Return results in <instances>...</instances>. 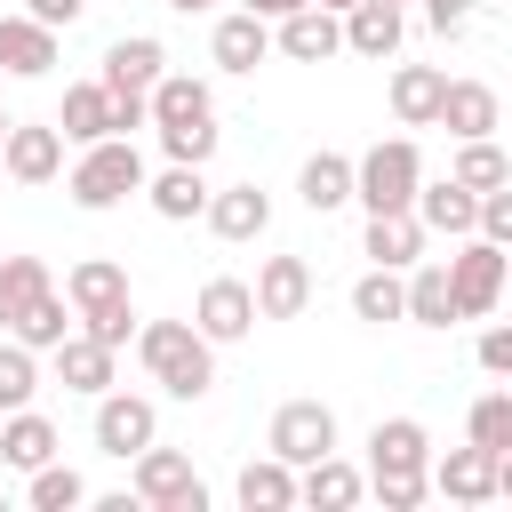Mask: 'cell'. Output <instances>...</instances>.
Masks as SVG:
<instances>
[{"instance_id": "obj_1", "label": "cell", "mask_w": 512, "mask_h": 512, "mask_svg": "<svg viewBox=\"0 0 512 512\" xmlns=\"http://www.w3.org/2000/svg\"><path fill=\"white\" fill-rule=\"evenodd\" d=\"M136 360L168 400H208V384H216V344L200 336V320H144Z\"/></svg>"}, {"instance_id": "obj_2", "label": "cell", "mask_w": 512, "mask_h": 512, "mask_svg": "<svg viewBox=\"0 0 512 512\" xmlns=\"http://www.w3.org/2000/svg\"><path fill=\"white\" fill-rule=\"evenodd\" d=\"M144 184H152V168H144L136 136H104V144H80V160L64 168V192H72V208H88V216L120 208V200H128V192H144Z\"/></svg>"}, {"instance_id": "obj_3", "label": "cell", "mask_w": 512, "mask_h": 512, "mask_svg": "<svg viewBox=\"0 0 512 512\" xmlns=\"http://www.w3.org/2000/svg\"><path fill=\"white\" fill-rule=\"evenodd\" d=\"M416 192H424V152H416V136H384V144H368V152H360L352 200H360L368 216L416 208Z\"/></svg>"}, {"instance_id": "obj_4", "label": "cell", "mask_w": 512, "mask_h": 512, "mask_svg": "<svg viewBox=\"0 0 512 512\" xmlns=\"http://www.w3.org/2000/svg\"><path fill=\"white\" fill-rule=\"evenodd\" d=\"M448 280H456V312L464 320H488L504 304V288H512V248H496L488 232H472V240H456Z\"/></svg>"}, {"instance_id": "obj_5", "label": "cell", "mask_w": 512, "mask_h": 512, "mask_svg": "<svg viewBox=\"0 0 512 512\" xmlns=\"http://www.w3.org/2000/svg\"><path fill=\"white\" fill-rule=\"evenodd\" d=\"M136 504L144 512H208V488H200V472H192V456H176V448H144L136 456Z\"/></svg>"}, {"instance_id": "obj_6", "label": "cell", "mask_w": 512, "mask_h": 512, "mask_svg": "<svg viewBox=\"0 0 512 512\" xmlns=\"http://www.w3.org/2000/svg\"><path fill=\"white\" fill-rule=\"evenodd\" d=\"M264 448H272V456H288L296 472H304V464H320V456H336V408H328V400H280V408H272Z\"/></svg>"}, {"instance_id": "obj_7", "label": "cell", "mask_w": 512, "mask_h": 512, "mask_svg": "<svg viewBox=\"0 0 512 512\" xmlns=\"http://www.w3.org/2000/svg\"><path fill=\"white\" fill-rule=\"evenodd\" d=\"M152 440H160V408H152L144 392H104V400H96V448H104V456L136 464Z\"/></svg>"}, {"instance_id": "obj_8", "label": "cell", "mask_w": 512, "mask_h": 512, "mask_svg": "<svg viewBox=\"0 0 512 512\" xmlns=\"http://www.w3.org/2000/svg\"><path fill=\"white\" fill-rule=\"evenodd\" d=\"M64 144H72V136H64L56 120H16L8 144H0V168H8L16 184H56V176H64Z\"/></svg>"}, {"instance_id": "obj_9", "label": "cell", "mask_w": 512, "mask_h": 512, "mask_svg": "<svg viewBox=\"0 0 512 512\" xmlns=\"http://www.w3.org/2000/svg\"><path fill=\"white\" fill-rule=\"evenodd\" d=\"M192 320H200V336H208V344H240V336L264 320V312H256V280H232V272H216V280L200 288Z\"/></svg>"}, {"instance_id": "obj_10", "label": "cell", "mask_w": 512, "mask_h": 512, "mask_svg": "<svg viewBox=\"0 0 512 512\" xmlns=\"http://www.w3.org/2000/svg\"><path fill=\"white\" fill-rule=\"evenodd\" d=\"M272 48H280L288 64H328V56H344V16L312 0V8H296V16L272 24Z\"/></svg>"}, {"instance_id": "obj_11", "label": "cell", "mask_w": 512, "mask_h": 512, "mask_svg": "<svg viewBox=\"0 0 512 512\" xmlns=\"http://www.w3.org/2000/svg\"><path fill=\"white\" fill-rule=\"evenodd\" d=\"M160 72H168V48H160L152 32H128V40L104 48V72H96V80H104L112 96H152Z\"/></svg>"}, {"instance_id": "obj_12", "label": "cell", "mask_w": 512, "mask_h": 512, "mask_svg": "<svg viewBox=\"0 0 512 512\" xmlns=\"http://www.w3.org/2000/svg\"><path fill=\"white\" fill-rule=\"evenodd\" d=\"M48 360H56V384H64V392H88V400H104V392H112V360H120V344H104V336L72 328V336H64Z\"/></svg>"}, {"instance_id": "obj_13", "label": "cell", "mask_w": 512, "mask_h": 512, "mask_svg": "<svg viewBox=\"0 0 512 512\" xmlns=\"http://www.w3.org/2000/svg\"><path fill=\"white\" fill-rule=\"evenodd\" d=\"M432 488H440L448 504H496V448L464 440V448L432 456Z\"/></svg>"}, {"instance_id": "obj_14", "label": "cell", "mask_w": 512, "mask_h": 512, "mask_svg": "<svg viewBox=\"0 0 512 512\" xmlns=\"http://www.w3.org/2000/svg\"><path fill=\"white\" fill-rule=\"evenodd\" d=\"M232 496H240V512H288V504H304V472L288 464V456H248L240 464V480H232Z\"/></svg>"}, {"instance_id": "obj_15", "label": "cell", "mask_w": 512, "mask_h": 512, "mask_svg": "<svg viewBox=\"0 0 512 512\" xmlns=\"http://www.w3.org/2000/svg\"><path fill=\"white\" fill-rule=\"evenodd\" d=\"M376 472H432V432L416 416H376V432H368V480Z\"/></svg>"}, {"instance_id": "obj_16", "label": "cell", "mask_w": 512, "mask_h": 512, "mask_svg": "<svg viewBox=\"0 0 512 512\" xmlns=\"http://www.w3.org/2000/svg\"><path fill=\"white\" fill-rule=\"evenodd\" d=\"M208 56H216V72H256V64L272 56V16H256V8H240V16H216V32H208Z\"/></svg>"}, {"instance_id": "obj_17", "label": "cell", "mask_w": 512, "mask_h": 512, "mask_svg": "<svg viewBox=\"0 0 512 512\" xmlns=\"http://www.w3.org/2000/svg\"><path fill=\"white\" fill-rule=\"evenodd\" d=\"M416 216H424V232H440V240H472L480 232V192L472 184H456V176H424V192H416Z\"/></svg>"}, {"instance_id": "obj_18", "label": "cell", "mask_w": 512, "mask_h": 512, "mask_svg": "<svg viewBox=\"0 0 512 512\" xmlns=\"http://www.w3.org/2000/svg\"><path fill=\"white\" fill-rule=\"evenodd\" d=\"M56 64V24H40L32 8L24 16H0V72L8 80H40Z\"/></svg>"}, {"instance_id": "obj_19", "label": "cell", "mask_w": 512, "mask_h": 512, "mask_svg": "<svg viewBox=\"0 0 512 512\" xmlns=\"http://www.w3.org/2000/svg\"><path fill=\"white\" fill-rule=\"evenodd\" d=\"M440 128H448L456 144H472V136H496V128H504V104H496V88H488V80H448V96H440Z\"/></svg>"}, {"instance_id": "obj_20", "label": "cell", "mask_w": 512, "mask_h": 512, "mask_svg": "<svg viewBox=\"0 0 512 512\" xmlns=\"http://www.w3.org/2000/svg\"><path fill=\"white\" fill-rule=\"evenodd\" d=\"M360 256H368V264H392V272L424 264V216H416V208L368 216V232H360Z\"/></svg>"}, {"instance_id": "obj_21", "label": "cell", "mask_w": 512, "mask_h": 512, "mask_svg": "<svg viewBox=\"0 0 512 512\" xmlns=\"http://www.w3.org/2000/svg\"><path fill=\"white\" fill-rule=\"evenodd\" d=\"M312 304V264L304 256H264L256 264V312L264 320H296Z\"/></svg>"}, {"instance_id": "obj_22", "label": "cell", "mask_w": 512, "mask_h": 512, "mask_svg": "<svg viewBox=\"0 0 512 512\" xmlns=\"http://www.w3.org/2000/svg\"><path fill=\"white\" fill-rule=\"evenodd\" d=\"M400 40H408V16H400L392 0H360V8H344V48H352V56L384 64V56H400Z\"/></svg>"}, {"instance_id": "obj_23", "label": "cell", "mask_w": 512, "mask_h": 512, "mask_svg": "<svg viewBox=\"0 0 512 512\" xmlns=\"http://www.w3.org/2000/svg\"><path fill=\"white\" fill-rule=\"evenodd\" d=\"M440 96H448L440 64H400L392 72V120L400 128H440Z\"/></svg>"}, {"instance_id": "obj_24", "label": "cell", "mask_w": 512, "mask_h": 512, "mask_svg": "<svg viewBox=\"0 0 512 512\" xmlns=\"http://www.w3.org/2000/svg\"><path fill=\"white\" fill-rule=\"evenodd\" d=\"M144 200H152V216H168V224H192V216H208V176L192 168V160H168L152 184H144Z\"/></svg>"}, {"instance_id": "obj_25", "label": "cell", "mask_w": 512, "mask_h": 512, "mask_svg": "<svg viewBox=\"0 0 512 512\" xmlns=\"http://www.w3.org/2000/svg\"><path fill=\"white\" fill-rule=\"evenodd\" d=\"M264 224H272V192H256V184H224L216 200H208V232L216 240H264Z\"/></svg>"}, {"instance_id": "obj_26", "label": "cell", "mask_w": 512, "mask_h": 512, "mask_svg": "<svg viewBox=\"0 0 512 512\" xmlns=\"http://www.w3.org/2000/svg\"><path fill=\"white\" fill-rule=\"evenodd\" d=\"M56 128H64L72 144H104V136H120V128H112V88H104V80H72Z\"/></svg>"}, {"instance_id": "obj_27", "label": "cell", "mask_w": 512, "mask_h": 512, "mask_svg": "<svg viewBox=\"0 0 512 512\" xmlns=\"http://www.w3.org/2000/svg\"><path fill=\"white\" fill-rule=\"evenodd\" d=\"M352 176H360V160H344V152H312V160L296 168V200H304L312 216H328V208L352 200Z\"/></svg>"}, {"instance_id": "obj_28", "label": "cell", "mask_w": 512, "mask_h": 512, "mask_svg": "<svg viewBox=\"0 0 512 512\" xmlns=\"http://www.w3.org/2000/svg\"><path fill=\"white\" fill-rule=\"evenodd\" d=\"M64 296H72L80 320H88V312H112V304H128V272H120L112 256H80V264L64 272Z\"/></svg>"}, {"instance_id": "obj_29", "label": "cell", "mask_w": 512, "mask_h": 512, "mask_svg": "<svg viewBox=\"0 0 512 512\" xmlns=\"http://www.w3.org/2000/svg\"><path fill=\"white\" fill-rule=\"evenodd\" d=\"M0 464H16V472H40V464H56V424H48L40 408H16V416H0Z\"/></svg>"}, {"instance_id": "obj_30", "label": "cell", "mask_w": 512, "mask_h": 512, "mask_svg": "<svg viewBox=\"0 0 512 512\" xmlns=\"http://www.w3.org/2000/svg\"><path fill=\"white\" fill-rule=\"evenodd\" d=\"M192 120H216L208 80H192V72H160V88H152V128H192Z\"/></svg>"}, {"instance_id": "obj_31", "label": "cell", "mask_w": 512, "mask_h": 512, "mask_svg": "<svg viewBox=\"0 0 512 512\" xmlns=\"http://www.w3.org/2000/svg\"><path fill=\"white\" fill-rule=\"evenodd\" d=\"M408 320H416V328H448V320H464V312H456L448 256H440V264H408Z\"/></svg>"}, {"instance_id": "obj_32", "label": "cell", "mask_w": 512, "mask_h": 512, "mask_svg": "<svg viewBox=\"0 0 512 512\" xmlns=\"http://www.w3.org/2000/svg\"><path fill=\"white\" fill-rule=\"evenodd\" d=\"M360 496H368V472H360V464H344V456L304 464V504H312V512H352Z\"/></svg>"}, {"instance_id": "obj_33", "label": "cell", "mask_w": 512, "mask_h": 512, "mask_svg": "<svg viewBox=\"0 0 512 512\" xmlns=\"http://www.w3.org/2000/svg\"><path fill=\"white\" fill-rule=\"evenodd\" d=\"M352 312L360 320H408V272H392V264H368L360 280H352Z\"/></svg>"}, {"instance_id": "obj_34", "label": "cell", "mask_w": 512, "mask_h": 512, "mask_svg": "<svg viewBox=\"0 0 512 512\" xmlns=\"http://www.w3.org/2000/svg\"><path fill=\"white\" fill-rule=\"evenodd\" d=\"M72 320H80V312H72V296H56V288H48V296H32V304L16 312V328H8V336H24L32 352H56V344L72 336Z\"/></svg>"}, {"instance_id": "obj_35", "label": "cell", "mask_w": 512, "mask_h": 512, "mask_svg": "<svg viewBox=\"0 0 512 512\" xmlns=\"http://www.w3.org/2000/svg\"><path fill=\"white\" fill-rule=\"evenodd\" d=\"M32 392H40V352L24 336H0V416L32 408Z\"/></svg>"}, {"instance_id": "obj_36", "label": "cell", "mask_w": 512, "mask_h": 512, "mask_svg": "<svg viewBox=\"0 0 512 512\" xmlns=\"http://www.w3.org/2000/svg\"><path fill=\"white\" fill-rule=\"evenodd\" d=\"M448 176H456V184H472V192H496V184H512V160H504V144H496V136H472V144H456Z\"/></svg>"}, {"instance_id": "obj_37", "label": "cell", "mask_w": 512, "mask_h": 512, "mask_svg": "<svg viewBox=\"0 0 512 512\" xmlns=\"http://www.w3.org/2000/svg\"><path fill=\"white\" fill-rule=\"evenodd\" d=\"M464 440H480V448H496V456L512 448V384L472 400V416H464Z\"/></svg>"}, {"instance_id": "obj_38", "label": "cell", "mask_w": 512, "mask_h": 512, "mask_svg": "<svg viewBox=\"0 0 512 512\" xmlns=\"http://www.w3.org/2000/svg\"><path fill=\"white\" fill-rule=\"evenodd\" d=\"M24 496H32V512H72V504H88V480L72 464H40Z\"/></svg>"}, {"instance_id": "obj_39", "label": "cell", "mask_w": 512, "mask_h": 512, "mask_svg": "<svg viewBox=\"0 0 512 512\" xmlns=\"http://www.w3.org/2000/svg\"><path fill=\"white\" fill-rule=\"evenodd\" d=\"M216 144H224V128H216V120H192V128H160V152H168V160H192V168H208V160H216Z\"/></svg>"}, {"instance_id": "obj_40", "label": "cell", "mask_w": 512, "mask_h": 512, "mask_svg": "<svg viewBox=\"0 0 512 512\" xmlns=\"http://www.w3.org/2000/svg\"><path fill=\"white\" fill-rule=\"evenodd\" d=\"M368 488H376V504H384V512H416V504L432 496V472H376Z\"/></svg>"}, {"instance_id": "obj_41", "label": "cell", "mask_w": 512, "mask_h": 512, "mask_svg": "<svg viewBox=\"0 0 512 512\" xmlns=\"http://www.w3.org/2000/svg\"><path fill=\"white\" fill-rule=\"evenodd\" d=\"M0 272H8V288H16V304H32V296H48V288H56L40 256H0Z\"/></svg>"}, {"instance_id": "obj_42", "label": "cell", "mask_w": 512, "mask_h": 512, "mask_svg": "<svg viewBox=\"0 0 512 512\" xmlns=\"http://www.w3.org/2000/svg\"><path fill=\"white\" fill-rule=\"evenodd\" d=\"M80 328H88V336H104V344H136V328H144V320H136V304H112V312H88Z\"/></svg>"}, {"instance_id": "obj_43", "label": "cell", "mask_w": 512, "mask_h": 512, "mask_svg": "<svg viewBox=\"0 0 512 512\" xmlns=\"http://www.w3.org/2000/svg\"><path fill=\"white\" fill-rule=\"evenodd\" d=\"M480 232H488L496 248H512V184H496V192H480Z\"/></svg>"}, {"instance_id": "obj_44", "label": "cell", "mask_w": 512, "mask_h": 512, "mask_svg": "<svg viewBox=\"0 0 512 512\" xmlns=\"http://www.w3.org/2000/svg\"><path fill=\"white\" fill-rule=\"evenodd\" d=\"M472 8H480V0H424V24H432L440 40H456V32H472Z\"/></svg>"}, {"instance_id": "obj_45", "label": "cell", "mask_w": 512, "mask_h": 512, "mask_svg": "<svg viewBox=\"0 0 512 512\" xmlns=\"http://www.w3.org/2000/svg\"><path fill=\"white\" fill-rule=\"evenodd\" d=\"M480 368H488V376H512V320L480 328Z\"/></svg>"}, {"instance_id": "obj_46", "label": "cell", "mask_w": 512, "mask_h": 512, "mask_svg": "<svg viewBox=\"0 0 512 512\" xmlns=\"http://www.w3.org/2000/svg\"><path fill=\"white\" fill-rule=\"evenodd\" d=\"M24 8H32V16H40V24H56V32H72V24H80V8H88V0H24Z\"/></svg>"}, {"instance_id": "obj_47", "label": "cell", "mask_w": 512, "mask_h": 512, "mask_svg": "<svg viewBox=\"0 0 512 512\" xmlns=\"http://www.w3.org/2000/svg\"><path fill=\"white\" fill-rule=\"evenodd\" d=\"M16 312H24V304H16V288H8V272H0V336L16 328Z\"/></svg>"}, {"instance_id": "obj_48", "label": "cell", "mask_w": 512, "mask_h": 512, "mask_svg": "<svg viewBox=\"0 0 512 512\" xmlns=\"http://www.w3.org/2000/svg\"><path fill=\"white\" fill-rule=\"evenodd\" d=\"M248 8H256V16H272V24H280V16H296V8H312V0H248Z\"/></svg>"}, {"instance_id": "obj_49", "label": "cell", "mask_w": 512, "mask_h": 512, "mask_svg": "<svg viewBox=\"0 0 512 512\" xmlns=\"http://www.w3.org/2000/svg\"><path fill=\"white\" fill-rule=\"evenodd\" d=\"M496 496H504V504H512V448H504V456H496Z\"/></svg>"}, {"instance_id": "obj_50", "label": "cell", "mask_w": 512, "mask_h": 512, "mask_svg": "<svg viewBox=\"0 0 512 512\" xmlns=\"http://www.w3.org/2000/svg\"><path fill=\"white\" fill-rule=\"evenodd\" d=\"M168 8H184V16H200V8H216V0H168Z\"/></svg>"}, {"instance_id": "obj_51", "label": "cell", "mask_w": 512, "mask_h": 512, "mask_svg": "<svg viewBox=\"0 0 512 512\" xmlns=\"http://www.w3.org/2000/svg\"><path fill=\"white\" fill-rule=\"evenodd\" d=\"M320 8H336V16H344V8H360V0H320Z\"/></svg>"}, {"instance_id": "obj_52", "label": "cell", "mask_w": 512, "mask_h": 512, "mask_svg": "<svg viewBox=\"0 0 512 512\" xmlns=\"http://www.w3.org/2000/svg\"><path fill=\"white\" fill-rule=\"evenodd\" d=\"M8 128H16V120H8V112H0V144H8Z\"/></svg>"}, {"instance_id": "obj_53", "label": "cell", "mask_w": 512, "mask_h": 512, "mask_svg": "<svg viewBox=\"0 0 512 512\" xmlns=\"http://www.w3.org/2000/svg\"><path fill=\"white\" fill-rule=\"evenodd\" d=\"M392 8H408V0H392Z\"/></svg>"}]
</instances>
